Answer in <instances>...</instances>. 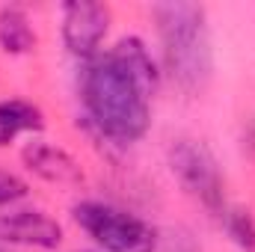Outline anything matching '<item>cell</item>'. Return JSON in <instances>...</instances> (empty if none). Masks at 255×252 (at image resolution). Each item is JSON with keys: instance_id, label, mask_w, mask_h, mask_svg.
<instances>
[{"instance_id": "obj_3", "label": "cell", "mask_w": 255, "mask_h": 252, "mask_svg": "<svg viewBox=\"0 0 255 252\" xmlns=\"http://www.w3.org/2000/svg\"><path fill=\"white\" fill-rule=\"evenodd\" d=\"M74 220L107 252H154V229L113 205L83 202L74 208Z\"/></svg>"}, {"instance_id": "obj_12", "label": "cell", "mask_w": 255, "mask_h": 252, "mask_svg": "<svg viewBox=\"0 0 255 252\" xmlns=\"http://www.w3.org/2000/svg\"><path fill=\"white\" fill-rule=\"evenodd\" d=\"M0 252H3V250H0Z\"/></svg>"}, {"instance_id": "obj_8", "label": "cell", "mask_w": 255, "mask_h": 252, "mask_svg": "<svg viewBox=\"0 0 255 252\" xmlns=\"http://www.w3.org/2000/svg\"><path fill=\"white\" fill-rule=\"evenodd\" d=\"M42 113L30 101H0V145H9L24 130H42Z\"/></svg>"}, {"instance_id": "obj_4", "label": "cell", "mask_w": 255, "mask_h": 252, "mask_svg": "<svg viewBox=\"0 0 255 252\" xmlns=\"http://www.w3.org/2000/svg\"><path fill=\"white\" fill-rule=\"evenodd\" d=\"M169 157H172V172L181 178L184 187L196 193L208 208H223V181H220L217 163L205 145H199L193 139H181L172 145Z\"/></svg>"}, {"instance_id": "obj_6", "label": "cell", "mask_w": 255, "mask_h": 252, "mask_svg": "<svg viewBox=\"0 0 255 252\" xmlns=\"http://www.w3.org/2000/svg\"><path fill=\"white\" fill-rule=\"evenodd\" d=\"M0 241L54 250L63 241V229L57 220H51L42 211H15L0 217Z\"/></svg>"}, {"instance_id": "obj_7", "label": "cell", "mask_w": 255, "mask_h": 252, "mask_svg": "<svg viewBox=\"0 0 255 252\" xmlns=\"http://www.w3.org/2000/svg\"><path fill=\"white\" fill-rule=\"evenodd\" d=\"M24 160L27 166L42 175L45 181H57V184H77L83 175H80V166L65 154L63 148H54V145H45V142H30L24 148Z\"/></svg>"}, {"instance_id": "obj_5", "label": "cell", "mask_w": 255, "mask_h": 252, "mask_svg": "<svg viewBox=\"0 0 255 252\" xmlns=\"http://www.w3.org/2000/svg\"><path fill=\"white\" fill-rule=\"evenodd\" d=\"M63 12V39L68 51L80 54V57L95 54V48L107 36V24H110L107 6L80 0V3H68Z\"/></svg>"}, {"instance_id": "obj_11", "label": "cell", "mask_w": 255, "mask_h": 252, "mask_svg": "<svg viewBox=\"0 0 255 252\" xmlns=\"http://www.w3.org/2000/svg\"><path fill=\"white\" fill-rule=\"evenodd\" d=\"M24 193H27V184L21 178H15L9 172H0V205H9V202L21 199Z\"/></svg>"}, {"instance_id": "obj_9", "label": "cell", "mask_w": 255, "mask_h": 252, "mask_svg": "<svg viewBox=\"0 0 255 252\" xmlns=\"http://www.w3.org/2000/svg\"><path fill=\"white\" fill-rule=\"evenodd\" d=\"M0 45L9 54H27L36 45V33L30 27V18L18 6H6L0 12Z\"/></svg>"}, {"instance_id": "obj_10", "label": "cell", "mask_w": 255, "mask_h": 252, "mask_svg": "<svg viewBox=\"0 0 255 252\" xmlns=\"http://www.w3.org/2000/svg\"><path fill=\"white\" fill-rule=\"evenodd\" d=\"M226 229L241 250L255 252V220L250 211H226Z\"/></svg>"}, {"instance_id": "obj_2", "label": "cell", "mask_w": 255, "mask_h": 252, "mask_svg": "<svg viewBox=\"0 0 255 252\" xmlns=\"http://www.w3.org/2000/svg\"><path fill=\"white\" fill-rule=\"evenodd\" d=\"M154 18L169 74L187 92L202 89L211 77V42L205 27V9L196 3H160L154 6Z\"/></svg>"}, {"instance_id": "obj_1", "label": "cell", "mask_w": 255, "mask_h": 252, "mask_svg": "<svg viewBox=\"0 0 255 252\" xmlns=\"http://www.w3.org/2000/svg\"><path fill=\"white\" fill-rule=\"evenodd\" d=\"M83 104L92 122L119 142H133L148 127L154 63L139 39H122L83 71Z\"/></svg>"}]
</instances>
